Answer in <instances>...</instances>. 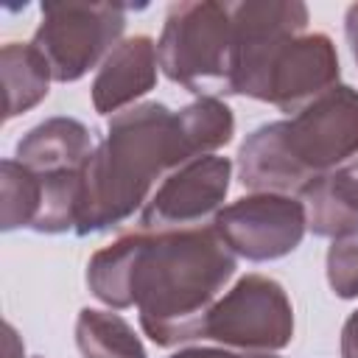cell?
Masks as SVG:
<instances>
[{
    "label": "cell",
    "instance_id": "obj_1",
    "mask_svg": "<svg viewBox=\"0 0 358 358\" xmlns=\"http://www.w3.org/2000/svg\"><path fill=\"white\" fill-rule=\"evenodd\" d=\"M235 274V252L210 227L131 232L87 263L95 299L123 310L137 305L140 327L157 347L204 338L218 294Z\"/></svg>",
    "mask_w": 358,
    "mask_h": 358
},
{
    "label": "cell",
    "instance_id": "obj_2",
    "mask_svg": "<svg viewBox=\"0 0 358 358\" xmlns=\"http://www.w3.org/2000/svg\"><path fill=\"white\" fill-rule=\"evenodd\" d=\"M196 159L179 112L165 103H134L109 117L106 137L84 168V193L76 235L106 232L151 199L157 179Z\"/></svg>",
    "mask_w": 358,
    "mask_h": 358
},
{
    "label": "cell",
    "instance_id": "obj_3",
    "mask_svg": "<svg viewBox=\"0 0 358 358\" xmlns=\"http://www.w3.org/2000/svg\"><path fill=\"white\" fill-rule=\"evenodd\" d=\"M358 157V90L336 84L285 120L257 126L238 148V179L252 193L302 196Z\"/></svg>",
    "mask_w": 358,
    "mask_h": 358
},
{
    "label": "cell",
    "instance_id": "obj_4",
    "mask_svg": "<svg viewBox=\"0 0 358 358\" xmlns=\"http://www.w3.org/2000/svg\"><path fill=\"white\" fill-rule=\"evenodd\" d=\"M162 73L199 98L232 95L235 31L227 3H173L157 39Z\"/></svg>",
    "mask_w": 358,
    "mask_h": 358
},
{
    "label": "cell",
    "instance_id": "obj_5",
    "mask_svg": "<svg viewBox=\"0 0 358 358\" xmlns=\"http://www.w3.org/2000/svg\"><path fill=\"white\" fill-rule=\"evenodd\" d=\"M123 31L126 6L120 3L50 0L42 3V22L34 31L31 45L48 62L53 81L70 84L103 64V59L123 42Z\"/></svg>",
    "mask_w": 358,
    "mask_h": 358
},
{
    "label": "cell",
    "instance_id": "obj_6",
    "mask_svg": "<svg viewBox=\"0 0 358 358\" xmlns=\"http://www.w3.org/2000/svg\"><path fill=\"white\" fill-rule=\"evenodd\" d=\"M204 338L243 352H277L294 338V308L285 288L263 274L241 277L213 305Z\"/></svg>",
    "mask_w": 358,
    "mask_h": 358
},
{
    "label": "cell",
    "instance_id": "obj_7",
    "mask_svg": "<svg viewBox=\"0 0 358 358\" xmlns=\"http://www.w3.org/2000/svg\"><path fill=\"white\" fill-rule=\"evenodd\" d=\"M213 227L227 246L252 263L291 255L308 232V210L296 196L252 193L218 210Z\"/></svg>",
    "mask_w": 358,
    "mask_h": 358
},
{
    "label": "cell",
    "instance_id": "obj_8",
    "mask_svg": "<svg viewBox=\"0 0 358 358\" xmlns=\"http://www.w3.org/2000/svg\"><path fill=\"white\" fill-rule=\"evenodd\" d=\"M229 17L235 31L232 95L257 101L260 81L277 50L308 28V6L299 0H243L229 6Z\"/></svg>",
    "mask_w": 358,
    "mask_h": 358
},
{
    "label": "cell",
    "instance_id": "obj_9",
    "mask_svg": "<svg viewBox=\"0 0 358 358\" xmlns=\"http://www.w3.org/2000/svg\"><path fill=\"white\" fill-rule=\"evenodd\" d=\"M232 179V162L227 157H196L168 173L140 210L145 232H171L201 227L210 215H218Z\"/></svg>",
    "mask_w": 358,
    "mask_h": 358
},
{
    "label": "cell",
    "instance_id": "obj_10",
    "mask_svg": "<svg viewBox=\"0 0 358 358\" xmlns=\"http://www.w3.org/2000/svg\"><path fill=\"white\" fill-rule=\"evenodd\" d=\"M338 53L327 34H302L285 42L271 59L257 101L274 103L280 112H299L338 84Z\"/></svg>",
    "mask_w": 358,
    "mask_h": 358
},
{
    "label": "cell",
    "instance_id": "obj_11",
    "mask_svg": "<svg viewBox=\"0 0 358 358\" xmlns=\"http://www.w3.org/2000/svg\"><path fill=\"white\" fill-rule=\"evenodd\" d=\"M157 42L151 36L123 39L98 67L92 81V106L98 115H117L157 87Z\"/></svg>",
    "mask_w": 358,
    "mask_h": 358
},
{
    "label": "cell",
    "instance_id": "obj_12",
    "mask_svg": "<svg viewBox=\"0 0 358 358\" xmlns=\"http://www.w3.org/2000/svg\"><path fill=\"white\" fill-rule=\"evenodd\" d=\"M92 151V134L81 120L48 117L22 134L14 157L39 179H59L84 173Z\"/></svg>",
    "mask_w": 358,
    "mask_h": 358
},
{
    "label": "cell",
    "instance_id": "obj_13",
    "mask_svg": "<svg viewBox=\"0 0 358 358\" xmlns=\"http://www.w3.org/2000/svg\"><path fill=\"white\" fill-rule=\"evenodd\" d=\"M308 229L319 238L358 232V157L324 173L302 193Z\"/></svg>",
    "mask_w": 358,
    "mask_h": 358
},
{
    "label": "cell",
    "instance_id": "obj_14",
    "mask_svg": "<svg viewBox=\"0 0 358 358\" xmlns=\"http://www.w3.org/2000/svg\"><path fill=\"white\" fill-rule=\"evenodd\" d=\"M0 73L6 90V120L34 109L45 101L50 87V67L34 45L8 42L0 50Z\"/></svg>",
    "mask_w": 358,
    "mask_h": 358
},
{
    "label": "cell",
    "instance_id": "obj_15",
    "mask_svg": "<svg viewBox=\"0 0 358 358\" xmlns=\"http://www.w3.org/2000/svg\"><path fill=\"white\" fill-rule=\"evenodd\" d=\"M76 344L84 358H148L134 327L98 308H84L76 319Z\"/></svg>",
    "mask_w": 358,
    "mask_h": 358
},
{
    "label": "cell",
    "instance_id": "obj_16",
    "mask_svg": "<svg viewBox=\"0 0 358 358\" xmlns=\"http://www.w3.org/2000/svg\"><path fill=\"white\" fill-rule=\"evenodd\" d=\"M42 207V182L17 159L0 162V229L34 227Z\"/></svg>",
    "mask_w": 358,
    "mask_h": 358
},
{
    "label": "cell",
    "instance_id": "obj_17",
    "mask_svg": "<svg viewBox=\"0 0 358 358\" xmlns=\"http://www.w3.org/2000/svg\"><path fill=\"white\" fill-rule=\"evenodd\" d=\"M179 120L196 157L224 148L235 134V115L221 98H196L179 109Z\"/></svg>",
    "mask_w": 358,
    "mask_h": 358
},
{
    "label": "cell",
    "instance_id": "obj_18",
    "mask_svg": "<svg viewBox=\"0 0 358 358\" xmlns=\"http://www.w3.org/2000/svg\"><path fill=\"white\" fill-rule=\"evenodd\" d=\"M327 282L338 299L358 296V232L333 238L327 249Z\"/></svg>",
    "mask_w": 358,
    "mask_h": 358
},
{
    "label": "cell",
    "instance_id": "obj_19",
    "mask_svg": "<svg viewBox=\"0 0 358 358\" xmlns=\"http://www.w3.org/2000/svg\"><path fill=\"white\" fill-rule=\"evenodd\" d=\"M171 358H280L271 352H232L224 347H185L179 352H173Z\"/></svg>",
    "mask_w": 358,
    "mask_h": 358
},
{
    "label": "cell",
    "instance_id": "obj_20",
    "mask_svg": "<svg viewBox=\"0 0 358 358\" xmlns=\"http://www.w3.org/2000/svg\"><path fill=\"white\" fill-rule=\"evenodd\" d=\"M341 358H358V310H352L341 327Z\"/></svg>",
    "mask_w": 358,
    "mask_h": 358
},
{
    "label": "cell",
    "instance_id": "obj_21",
    "mask_svg": "<svg viewBox=\"0 0 358 358\" xmlns=\"http://www.w3.org/2000/svg\"><path fill=\"white\" fill-rule=\"evenodd\" d=\"M344 34H347L352 59L358 62V3H352V6L347 8V17H344Z\"/></svg>",
    "mask_w": 358,
    "mask_h": 358
}]
</instances>
